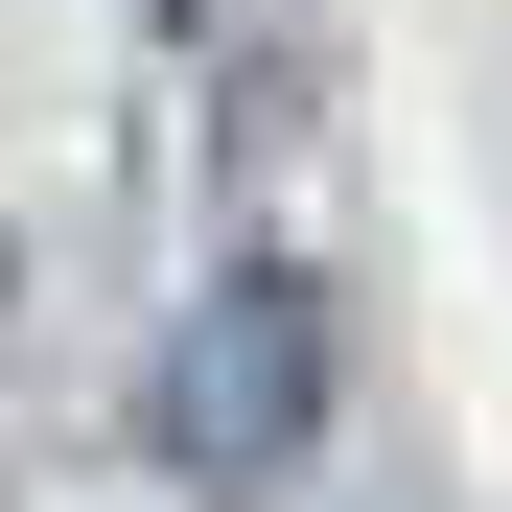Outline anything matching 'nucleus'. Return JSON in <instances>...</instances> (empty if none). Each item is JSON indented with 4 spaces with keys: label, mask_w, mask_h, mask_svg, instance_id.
<instances>
[{
    "label": "nucleus",
    "mask_w": 512,
    "mask_h": 512,
    "mask_svg": "<svg viewBox=\"0 0 512 512\" xmlns=\"http://www.w3.org/2000/svg\"><path fill=\"white\" fill-rule=\"evenodd\" d=\"M163 466H187V489H256V466H303L326 443V303L303 280H210L187 326H163Z\"/></svg>",
    "instance_id": "f257e3e1"
}]
</instances>
